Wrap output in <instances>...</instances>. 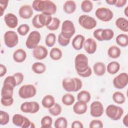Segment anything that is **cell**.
I'll return each mask as SVG.
<instances>
[{
	"label": "cell",
	"instance_id": "41",
	"mask_svg": "<svg viewBox=\"0 0 128 128\" xmlns=\"http://www.w3.org/2000/svg\"><path fill=\"white\" fill-rule=\"evenodd\" d=\"M56 40V36L54 33H49L46 38L45 44L48 47H52Z\"/></svg>",
	"mask_w": 128,
	"mask_h": 128
},
{
	"label": "cell",
	"instance_id": "42",
	"mask_svg": "<svg viewBox=\"0 0 128 128\" xmlns=\"http://www.w3.org/2000/svg\"><path fill=\"white\" fill-rule=\"evenodd\" d=\"M62 111V107L58 103H55L52 106L48 108L50 114L53 116H58L60 115L61 114Z\"/></svg>",
	"mask_w": 128,
	"mask_h": 128
},
{
	"label": "cell",
	"instance_id": "32",
	"mask_svg": "<svg viewBox=\"0 0 128 128\" xmlns=\"http://www.w3.org/2000/svg\"><path fill=\"white\" fill-rule=\"evenodd\" d=\"M62 56V53L60 49L57 47L52 48L50 52V56L54 60H60Z\"/></svg>",
	"mask_w": 128,
	"mask_h": 128
},
{
	"label": "cell",
	"instance_id": "31",
	"mask_svg": "<svg viewBox=\"0 0 128 128\" xmlns=\"http://www.w3.org/2000/svg\"><path fill=\"white\" fill-rule=\"evenodd\" d=\"M52 16L50 15H48L44 14H38V21L40 25L44 27V26H48L52 20Z\"/></svg>",
	"mask_w": 128,
	"mask_h": 128
},
{
	"label": "cell",
	"instance_id": "1",
	"mask_svg": "<svg viewBox=\"0 0 128 128\" xmlns=\"http://www.w3.org/2000/svg\"><path fill=\"white\" fill-rule=\"evenodd\" d=\"M32 8L36 12L50 16L55 14L57 9L56 4L50 0H34L32 3Z\"/></svg>",
	"mask_w": 128,
	"mask_h": 128
},
{
	"label": "cell",
	"instance_id": "16",
	"mask_svg": "<svg viewBox=\"0 0 128 128\" xmlns=\"http://www.w3.org/2000/svg\"><path fill=\"white\" fill-rule=\"evenodd\" d=\"M14 87L10 84L4 83L1 90V98L10 100L13 98Z\"/></svg>",
	"mask_w": 128,
	"mask_h": 128
},
{
	"label": "cell",
	"instance_id": "3",
	"mask_svg": "<svg viewBox=\"0 0 128 128\" xmlns=\"http://www.w3.org/2000/svg\"><path fill=\"white\" fill-rule=\"evenodd\" d=\"M74 67L77 74L86 72L90 67L87 56L84 54H77L74 58Z\"/></svg>",
	"mask_w": 128,
	"mask_h": 128
},
{
	"label": "cell",
	"instance_id": "53",
	"mask_svg": "<svg viewBox=\"0 0 128 128\" xmlns=\"http://www.w3.org/2000/svg\"><path fill=\"white\" fill-rule=\"evenodd\" d=\"M92 74V71L90 67H89L84 72L82 73H78V74L82 78H88L91 76Z\"/></svg>",
	"mask_w": 128,
	"mask_h": 128
},
{
	"label": "cell",
	"instance_id": "20",
	"mask_svg": "<svg viewBox=\"0 0 128 128\" xmlns=\"http://www.w3.org/2000/svg\"><path fill=\"white\" fill-rule=\"evenodd\" d=\"M88 109V106L86 102L78 100L73 106L72 110L74 112L77 114H82L86 112Z\"/></svg>",
	"mask_w": 128,
	"mask_h": 128
},
{
	"label": "cell",
	"instance_id": "9",
	"mask_svg": "<svg viewBox=\"0 0 128 128\" xmlns=\"http://www.w3.org/2000/svg\"><path fill=\"white\" fill-rule=\"evenodd\" d=\"M95 16L100 20L108 22L112 19L114 14L110 8L106 7H100L96 10Z\"/></svg>",
	"mask_w": 128,
	"mask_h": 128
},
{
	"label": "cell",
	"instance_id": "10",
	"mask_svg": "<svg viewBox=\"0 0 128 128\" xmlns=\"http://www.w3.org/2000/svg\"><path fill=\"white\" fill-rule=\"evenodd\" d=\"M4 44L10 48L16 46L18 42V36L17 34L12 30L6 32L4 34Z\"/></svg>",
	"mask_w": 128,
	"mask_h": 128
},
{
	"label": "cell",
	"instance_id": "51",
	"mask_svg": "<svg viewBox=\"0 0 128 128\" xmlns=\"http://www.w3.org/2000/svg\"><path fill=\"white\" fill-rule=\"evenodd\" d=\"M103 28H98L96 30L93 32V36L94 38L102 42V39L101 38V32Z\"/></svg>",
	"mask_w": 128,
	"mask_h": 128
},
{
	"label": "cell",
	"instance_id": "33",
	"mask_svg": "<svg viewBox=\"0 0 128 128\" xmlns=\"http://www.w3.org/2000/svg\"><path fill=\"white\" fill-rule=\"evenodd\" d=\"M91 98V95L89 92L83 90L77 94V100H80L86 102V104L88 102Z\"/></svg>",
	"mask_w": 128,
	"mask_h": 128
},
{
	"label": "cell",
	"instance_id": "56",
	"mask_svg": "<svg viewBox=\"0 0 128 128\" xmlns=\"http://www.w3.org/2000/svg\"><path fill=\"white\" fill-rule=\"evenodd\" d=\"M126 0H117L114 6L117 8H122L126 5Z\"/></svg>",
	"mask_w": 128,
	"mask_h": 128
},
{
	"label": "cell",
	"instance_id": "52",
	"mask_svg": "<svg viewBox=\"0 0 128 128\" xmlns=\"http://www.w3.org/2000/svg\"><path fill=\"white\" fill-rule=\"evenodd\" d=\"M14 98L10 100H4L1 98L0 102L4 106H12L14 103Z\"/></svg>",
	"mask_w": 128,
	"mask_h": 128
},
{
	"label": "cell",
	"instance_id": "38",
	"mask_svg": "<svg viewBox=\"0 0 128 128\" xmlns=\"http://www.w3.org/2000/svg\"><path fill=\"white\" fill-rule=\"evenodd\" d=\"M54 126L56 128H66L68 126L67 120L62 116L59 117L54 121Z\"/></svg>",
	"mask_w": 128,
	"mask_h": 128
},
{
	"label": "cell",
	"instance_id": "44",
	"mask_svg": "<svg viewBox=\"0 0 128 128\" xmlns=\"http://www.w3.org/2000/svg\"><path fill=\"white\" fill-rule=\"evenodd\" d=\"M30 26L27 24H20L17 28V32L19 34L22 36H24L27 34L30 31Z\"/></svg>",
	"mask_w": 128,
	"mask_h": 128
},
{
	"label": "cell",
	"instance_id": "54",
	"mask_svg": "<svg viewBox=\"0 0 128 128\" xmlns=\"http://www.w3.org/2000/svg\"><path fill=\"white\" fill-rule=\"evenodd\" d=\"M71 127L72 128H83L84 126L81 122L78 120H76L72 123Z\"/></svg>",
	"mask_w": 128,
	"mask_h": 128
},
{
	"label": "cell",
	"instance_id": "26",
	"mask_svg": "<svg viewBox=\"0 0 128 128\" xmlns=\"http://www.w3.org/2000/svg\"><path fill=\"white\" fill-rule=\"evenodd\" d=\"M55 100L54 97L50 94L45 96L42 100V106L46 108H50L52 106L55 104Z\"/></svg>",
	"mask_w": 128,
	"mask_h": 128
},
{
	"label": "cell",
	"instance_id": "21",
	"mask_svg": "<svg viewBox=\"0 0 128 128\" xmlns=\"http://www.w3.org/2000/svg\"><path fill=\"white\" fill-rule=\"evenodd\" d=\"M85 40L84 36L82 34H77L72 40V45L73 48L77 50H81L83 48V44Z\"/></svg>",
	"mask_w": 128,
	"mask_h": 128
},
{
	"label": "cell",
	"instance_id": "34",
	"mask_svg": "<svg viewBox=\"0 0 128 128\" xmlns=\"http://www.w3.org/2000/svg\"><path fill=\"white\" fill-rule=\"evenodd\" d=\"M114 36V32L113 30L110 28L102 29L101 32V38L102 40H110Z\"/></svg>",
	"mask_w": 128,
	"mask_h": 128
},
{
	"label": "cell",
	"instance_id": "7",
	"mask_svg": "<svg viewBox=\"0 0 128 128\" xmlns=\"http://www.w3.org/2000/svg\"><path fill=\"white\" fill-rule=\"evenodd\" d=\"M76 32V28L74 23L70 20H66L63 22L60 34L64 38L70 39Z\"/></svg>",
	"mask_w": 128,
	"mask_h": 128
},
{
	"label": "cell",
	"instance_id": "36",
	"mask_svg": "<svg viewBox=\"0 0 128 128\" xmlns=\"http://www.w3.org/2000/svg\"><path fill=\"white\" fill-rule=\"evenodd\" d=\"M112 98L114 102L118 104H122L126 102L124 95L120 92H114L112 94Z\"/></svg>",
	"mask_w": 128,
	"mask_h": 128
},
{
	"label": "cell",
	"instance_id": "58",
	"mask_svg": "<svg viewBox=\"0 0 128 128\" xmlns=\"http://www.w3.org/2000/svg\"><path fill=\"white\" fill-rule=\"evenodd\" d=\"M117 0H106V2L109 5H115Z\"/></svg>",
	"mask_w": 128,
	"mask_h": 128
},
{
	"label": "cell",
	"instance_id": "25",
	"mask_svg": "<svg viewBox=\"0 0 128 128\" xmlns=\"http://www.w3.org/2000/svg\"><path fill=\"white\" fill-rule=\"evenodd\" d=\"M116 26L120 30L124 32H128V20L122 17L118 18L116 20Z\"/></svg>",
	"mask_w": 128,
	"mask_h": 128
},
{
	"label": "cell",
	"instance_id": "37",
	"mask_svg": "<svg viewBox=\"0 0 128 128\" xmlns=\"http://www.w3.org/2000/svg\"><path fill=\"white\" fill-rule=\"evenodd\" d=\"M80 8L84 12H90L92 10L93 4L90 0H84L81 3Z\"/></svg>",
	"mask_w": 128,
	"mask_h": 128
},
{
	"label": "cell",
	"instance_id": "29",
	"mask_svg": "<svg viewBox=\"0 0 128 128\" xmlns=\"http://www.w3.org/2000/svg\"><path fill=\"white\" fill-rule=\"evenodd\" d=\"M32 70L36 74H42L46 70V66L42 62H36L32 66Z\"/></svg>",
	"mask_w": 128,
	"mask_h": 128
},
{
	"label": "cell",
	"instance_id": "24",
	"mask_svg": "<svg viewBox=\"0 0 128 128\" xmlns=\"http://www.w3.org/2000/svg\"><path fill=\"white\" fill-rule=\"evenodd\" d=\"M76 8V5L74 0H66L64 4L63 10L67 14L74 13Z\"/></svg>",
	"mask_w": 128,
	"mask_h": 128
},
{
	"label": "cell",
	"instance_id": "15",
	"mask_svg": "<svg viewBox=\"0 0 128 128\" xmlns=\"http://www.w3.org/2000/svg\"><path fill=\"white\" fill-rule=\"evenodd\" d=\"M32 56L36 60H42L44 59L48 56V50L47 48L42 46L38 45L33 49Z\"/></svg>",
	"mask_w": 128,
	"mask_h": 128
},
{
	"label": "cell",
	"instance_id": "23",
	"mask_svg": "<svg viewBox=\"0 0 128 128\" xmlns=\"http://www.w3.org/2000/svg\"><path fill=\"white\" fill-rule=\"evenodd\" d=\"M93 70L95 74L98 76H102L106 72V66L103 62H98L94 64Z\"/></svg>",
	"mask_w": 128,
	"mask_h": 128
},
{
	"label": "cell",
	"instance_id": "11",
	"mask_svg": "<svg viewBox=\"0 0 128 128\" xmlns=\"http://www.w3.org/2000/svg\"><path fill=\"white\" fill-rule=\"evenodd\" d=\"M12 122L14 126L22 128H30L32 122L29 118L19 114H16L13 116Z\"/></svg>",
	"mask_w": 128,
	"mask_h": 128
},
{
	"label": "cell",
	"instance_id": "59",
	"mask_svg": "<svg viewBox=\"0 0 128 128\" xmlns=\"http://www.w3.org/2000/svg\"><path fill=\"white\" fill-rule=\"evenodd\" d=\"M128 6H127L125 8V9L124 10V14L125 16H126V17L128 16Z\"/></svg>",
	"mask_w": 128,
	"mask_h": 128
},
{
	"label": "cell",
	"instance_id": "39",
	"mask_svg": "<svg viewBox=\"0 0 128 128\" xmlns=\"http://www.w3.org/2000/svg\"><path fill=\"white\" fill-rule=\"evenodd\" d=\"M52 124V118L48 116H45L42 118L40 120L42 128H50Z\"/></svg>",
	"mask_w": 128,
	"mask_h": 128
},
{
	"label": "cell",
	"instance_id": "12",
	"mask_svg": "<svg viewBox=\"0 0 128 128\" xmlns=\"http://www.w3.org/2000/svg\"><path fill=\"white\" fill-rule=\"evenodd\" d=\"M114 87L117 89H122L128 84V74L126 72H121L115 76L112 80Z\"/></svg>",
	"mask_w": 128,
	"mask_h": 128
},
{
	"label": "cell",
	"instance_id": "43",
	"mask_svg": "<svg viewBox=\"0 0 128 128\" xmlns=\"http://www.w3.org/2000/svg\"><path fill=\"white\" fill-rule=\"evenodd\" d=\"M10 121V115L9 114L3 110L0 111V124L2 126H4L7 124Z\"/></svg>",
	"mask_w": 128,
	"mask_h": 128
},
{
	"label": "cell",
	"instance_id": "6",
	"mask_svg": "<svg viewBox=\"0 0 128 128\" xmlns=\"http://www.w3.org/2000/svg\"><path fill=\"white\" fill-rule=\"evenodd\" d=\"M78 22L82 28L88 30L93 29L97 25L96 20L94 18L86 14L80 16L78 18Z\"/></svg>",
	"mask_w": 128,
	"mask_h": 128
},
{
	"label": "cell",
	"instance_id": "22",
	"mask_svg": "<svg viewBox=\"0 0 128 128\" xmlns=\"http://www.w3.org/2000/svg\"><path fill=\"white\" fill-rule=\"evenodd\" d=\"M12 58L14 62L21 63L26 60V53L23 49L18 48L14 52Z\"/></svg>",
	"mask_w": 128,
	"mask_h": 128
},
{
	"label": "cell",
	"instance_id": "40",
	"mask_svg": "<svg viewBox=\"0 0 128 128\" xmlns=\"http://www.w3.org/2000/svg\"><path fill=\"white\" fill-rule=\"evenodd\" d=\"M60 22L59 18L56 17H54L52 18L50 23L46 26V28L50 30H57L60 26Z\"/></svg>",
	"mask_w": 128,
	"mask_h": 128
},
{
	"label": "cell",
	"instance_id": "4",
	"mask_svg": "<svg viewBox=\"0 0 128 128\" xmlns=\"http://www.w3.org/2000/svg\"><path fill=\"white\" fill-rule=\"evenodd\" d=\"M106 114L108 117L114 120H118L124 114L123 109L114 104L108 105L106 109Z\"/></svg>",
	"mask_w": 128,
	"mask_h": 128
},
{
	"label": "cell",
	"instance_id": "8",
	"mask_svg": "<svg viewBox=\"0 0 128 128\" xmlns=\"http://www.w3.org/2000/svg\"><path fill=\"white\" fill-rule=\"evenodd\" d=\"M41 40L40 33L36 30H33L30 32L26 41V47L30 50L34 49L40 43Z\"/></svg>",
	"mask_w": 128,
	"mask_h": 128
},
{
	"label": "cell",
	"instance_id": "57",
	"mask_svg": "<svg viewBox=\"0 0 128 128\" xmlns=\"http://www.w3.org/2000/svg\"><path fill=\"white\" fill-rule=\"evenodd\" d=\"M122 123L124 125L126 126H128V114H126L125 115L124 118L122 120Z\"/></svg>",
	"mask_w": 128,
	"mask_h": 128
},
{
	"label": "cell",
	"instance_id": "46",
	"mask_svg": "<svg viewBox=\"0 0 128 128\" xmlns=\"http://www.w3.org/2000/svg\"><path fill=\"white\" fill-rule=\"evenodd\" d=\"M89 127L90 128H102L103 123L100 120H93L90 122Z\"/></svg>",
	"mask_w": 128,
	"mask_h": 128
},
{
	"label": "cell",
	"instance_id": "30",
	"mask_svg": "<svg viewBox=\"0 0 128 128\" xmlns=\"http://www.w3.org/2000/svg\"><path fill=\"white\" fill-rule=\"evenodd\" d=\"M116 41L118 46L122 47H126L128 45V36L124 34H119L116 36Z\"/></svg>",
	"mask_w": 128,
	"mask_h": 128
},
{
	"label": "cell",
	"instance_id": "47",
	"mask_svg": "<svg viewBox=\"0 0 128 128\" xmlns=\"http://www.w3.org/2000/svg\"><path fill=\"white\" fill-rule=\"evenodd\" d=\"M8 3V0H0V16H3L4 12L7 8Z\"/></svg>",
	"mask_w": 128,
	"mask_h": 128
},
{
	"label": "cell",
	"instance_id": "27",
	"mask_svg": "<svg viewBox=\"0 0 128 128\" xmlns=\"http://www.w3.org/2000/svg\"><path fill=\"white\" fill-rule=\"evenodd\" d=\"M120 67V64L118 62L112 61L108 64L106 70L110 74H114L119 71Z\"/></svg>",
	"mask_w": 128,
	"mask_h": 128
},
{
	"label": "cell",
	"instance_id": "2",
	"mask_svg": "<svg viewBox=\"0 0 128 128\" xmlns=\"http://www.w3.org/2000/svg\"><path fill=\"white\" fill-rule=\"evenodd\" d=\"M62 86L68 92H76L82 88V82L78 78L66 77L63 79Z\"/></svg>",
	"mask_w": 128,
	"mask_h": 128
},
{
	"label": "cell",
	"instance_id": "45",
	"mask_svg": "<svg viewBox=\"0 0 128 128\" xmlns=\"http://www.w3.org/2000/svg\"><path fill=\"white\" fill-rule=\"evenodd\" d=\"M70 39L66 38H64L63 36L61 35L60 34L58 36V41L60 45L62 46H67L70 42Z\"/></svg>",
	"mask_w": 128,
	"mask_h": 128
},
{
	"label": "cell",
	"instance_id": "19",
	"mask_svg": "<svg viewBox=\"0 0 128 128\" xmlns=\"http://www.w3.org/2000/svg\"><path fill=\"white\" fill-rule=\"evenodd\" d=\"M4 21L8 27L10 28H16L18 24L17 16L12 13H8L4 16Z\"/></svg>",
	"mask_w": 128,
	"mask_h": 128
},
{
	"label": "cell",
	"instance_id": "35",
	"mask_svg": "<svg viewBox=\"0 0 128 128\" xmlns=\"http://www.w3.org/2000/svg\"><path fill=\"white\" fill-rule=\"evenodd\" d=\"M62 101L64 104L66 106H72L75 101L74 96L70 93L64 94L62 98Z\"/></svg>",
	"mask_w": 128,
	"mask_h": 128
},
{
	"label": "cell",
	"instance_id": "28",
	"mask_svg": "<svg viewBox=\"0 0 128 128\" xmlns=\"http://www.w3.org/2000/svg\"><path fill=\"white\" fill-rule=\"evenodd\" d=\"M108 54L110 58L116 59L120 56L121 54V50L116 46H112L108 48Z\"/></svg>",
	"mask_w": 128,
	"mask_h": 128
},
{
	"label": "cell",
	"instance_id": "5",
	"mask_svg": "<svg viewBox=\"0 0 128 128\" xmlns=\"http://www.w3.org/2000/svg\"><path fill=\"white\" fill-rule=\"evenodd\" d=\"M18 94L22 98H30L35 96L36 94V89L32 84H24L19 88Z\"/></svg>",
	"mask_w": 128,
	"mask_h": 128
},
{
	"label": "cell",
	"instance_id": "55",
	"mask_svg": "<svg viewBox=\"0 0 128 128\" xmlns=\"http://www.w3.org/2000/svg\"><path fill=\"white\" fill-rule=\"evenodd\" d=\"M7 72V68L5 66L2 64H0V76L2 77Z\"/></svg>",
	"mask_w": 128,
	"mask_h": 128
},
{
	"label": "cell",
	"instance_id": "18",
	"mask_svg": "<svg viewBox=\"0 0 128 128\" xmlns=\"http://www.w3.org/2000/svg\"><path fill=\"white\" fill-rule=\"evenodd\" d=\"M33 14V8L30 6L28 4L22 5L18 10L19 16L24 19L30 18Z\"/></svg>",
	"mask_w": 128,
	"mask_h": 128
},
{
	"label": "cell",
	"instance_id": "50",
	"mask_svg": "<svg viewBox=\"0 0 128 128\" xmlns=\"http://www.w3.org/2000/svg\"><path fill=\"white\" fill-rule=\"evenodd\" d=\"M38 17V14L34 16L32 19V23L34 28H42V26L40 25V24L39 22Z\"/></svg>",
	"mask_w": 128,
	"mask_h": 128
},
{
	"label": "cell",
	"instance_id": "17",
	"mask_svg": "<svg viewBox=\"0 0 128 128\" xmlns=\"http://www.w3.org/2000/svg\"><path fill=\"white\" fill-rule=\"evenodd\" d=\"M83 47L85 51L88 54H94L97 49V44L96 41L92 38H88L85 40Z\"/></svg>",
	"mask_w": 128,
	"mask_h": 128
},
{
	"label": "cell",
	"instance_id": "48",
	"mask_svg": "<svg viewBox=\"0 0 128 128\" xmlns=\"http://www.w3.org/2000/svg\"><path fill=\"white\" fill-rule=\"evenodd\" d=\"M13 76L15 78L16 83V86L20 85V84H21L24 78V76L22 73L16 72L13 74Z\"/></svg>",
	"mask_w": 128,
	"mask_h": 128
},
{
	"label": "cell",
	"instance_id": "49",
	"mask_svg": "<svg viewBox=\"0 0 128 128\" xmlns=\"http://www.w3.org/2000/svg\"><path fill=\"white\" fill-rule=\"evenodd\" d=\"M4 83H8L12 85L14 88L16 86V83L14 77L13 76H9L6 78Z\"/></svg>",
	"mask_w": 128,
	"mask_h": 128
},
{
	"label": "cell",
	"instance_id": "14",
	"mask_svg": "<svg viewBox=\"0 0 128 128\" xmlns=\"http://www.w3.org/2000/svg\"><path fill=\"white\" fill-rule=\"evenodd\" d=\"M104 112V106L99 101L93 102L90 106V114L94 118L101 116Z\"/></svg>",
	"mask_w": 128,
	"mask_h": 128
},
{
	"label": "cell",
	"instance_id": "13",
	"mask_svg": "<svg viewBox=\"0 0 128 128\" xmlns=\"http://www.w3.org/2000/svg\"><path fill=\"white\" fill-rule=\"evenodd\" d=\"M20 109L24 113L34 114L40 110V105L36 102H26L21 104Z\"/></svg>",
	"mask_w": 128,
	"mask_h": 128
}]
</instances>
